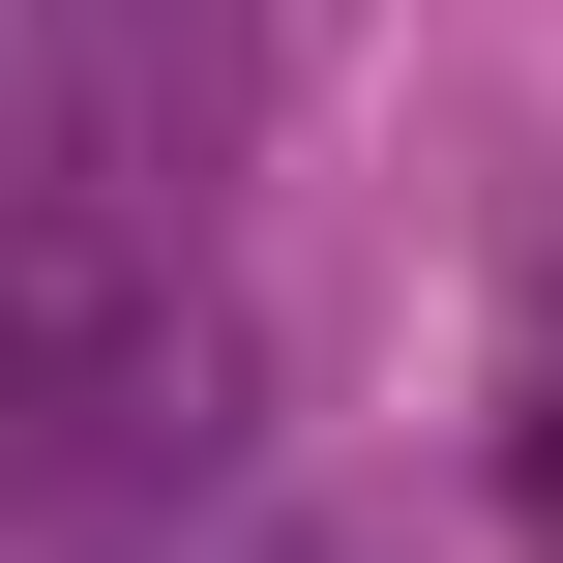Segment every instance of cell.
<instances>
[{
	"label": "cell",
	"instance_id": "obj_1",
	"mask_svg": "<svg viewBox=\"0 0 563 563\" xmlns=\"http://www.w3.org/2000/svg\"><path fill=\"white\" fill-rule=\"evenodd\" d=\"M505 475H534V534H563V327H534V416H505Z\"/></svg>",
	"mask_w": 563,
	"mask_h": 563
}]
</instances>
